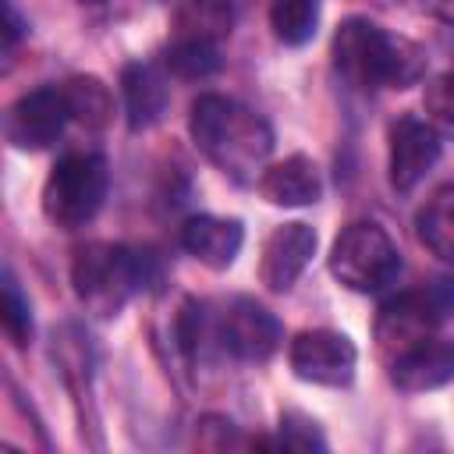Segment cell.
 I'll return each instance as SVG.
<instances>
[{"mask_svg":"<svg viewBox=\"0 0 454 454\" xmlns=\"http://www.w3.org/2000/svg\"><path fill=\"white\" fill-rule=\"evenodd\" d=\"M259 447H284V450H323V436L312 419L305 415H284L277 440H259Z\"/></svg>","mask_w":454,"mask_h":454,"instance_id":"obj_23","label":"cell"},{"mask_svg":"<svg viewBox=\"0 0 454 454\" xmlns=\"http://www.w3.org/2000/svg\"><path fill=\"white\" fill-rule=\"evenodd\" d=\"M121 96H124V114L131 128H149L160 121L167 106V85L156 67L149 64H128L121 71Z\"/></svg>","mask_w":454,"mask_h":454,"instance_id":"obj_16","label":"cell"},{"mask_svg":"<svg viewBox=\"0 0 454 454\" xmlns=\"http://www.w3.org/2000/svg\"><path fill=\"white\" fill-rule=\"evenodd\" d=\"M60 92H64L67 114L78 124H85V128H106L110 124V117H114V96H110V89L99 78L74 74V78H67L60 85Z\"/></svg>","mask_w":454,"mask_h":454,"instance_id":"obj_18","label":"cell"},{"mask_svg":"<svg viewBox=\"0 0 454 454\" xmlns=\"http://www.w3.org/2000/svg\"><path fill=\"white\" fill-rule=\"evenodd\" d=\"M316 21H319L316 0H273L270 4V25H273L277 39L287 46L309 43L316 35Z\"/></svg>","mask_w":454,"mask_h":454,"instance_id":"obj_19","label":"cell"},{"mask_svg":"<svg viewBox=\"0 0 454 454\" xmlns=\"http://www.w3.org/2000/svg\"><path fill=\"white\" fill-rule=\"evenodd\" d=\"M245 231L238 220H223V216H192L181 227V245L188 255H195L202 266L209 270H227L238 252H241Z\"/></svg>","mask_w":454,"mask_h":454,"instance_id":"obj_13","label":"cell"},{"mask_svg":"<svg viewBox=\"0 0 454 454\" xmlns=\"http://www.w3.org/2000/svg\"><path fill=\"white\" fill-rule=\"evenodd\" d=\"M422 110L426 121L440 131V135H454V71L433 74L422 89Z\"/></svg>","mask_w":454,"mask_h":454,"instance_id":"obj_21","label":"cell"},{"mask_svg":"<svg viewBox=\"0 0 454 454\" xmlns=\"http://www.w3.org/2000/svg\"><path fill=\"white\" fill-rule=\"evenodd\" d=\"M333 67L355 89H404L422 74V50L369 18H348L333 32Z\"/></svg>","mask_w":454,"mask_h":454,"instance_id":"obj_2","label":"cell"},{"mask_svg":"<svg viewBox=\"0 0 454 454\" xmlns=\"http://www.w3.org/2000/svg\"><path fill=\"white\" fill-rule=\"evenodd\" d=\"M110 170L99 153H67L43 184V213L60 231L85 227L106 199Z\"/></svg>","mask_w":454,"mask_h":454,"instance_id":"obj_4","label":"cell"},{"mask_svg":"<svg viewBox=\"0 0 454 454\" xmlns=\"http://www.w3.org/2000/svg\"><path fill=\"white\" fill-rule=\"evenodd\" d=\"M18 32H21V25H18V14H14V7L7 4V46H14Z\"/></svg>","mask_w":454,"mask_h":454,"instance_id":"obj_24","label":"cell"},{"mask_svg":"<svg viewBox=\"0 0 454 454\" xmlns=\"http://www.w3.org/2000/svg\"><path fill=\"white\" fill-rule=\"evenodd\" d=\"M291 369L305 383L319 387H348L358 365V351L351 337L337 330H301L287 348Z\"/></svg>","mask_w":454,"mask_h":454,"instance_id":"obj_7","label":"cell"},{"mask_svg":"<svg viewBox=\"0 0 454 454\" xmlns=\"http://www.w3.org/2000/svg\"><path fill=\"white\" fill-rule=\"evenodd\" d=\"M142 280H145V259L110 241L85 245L71 266V284L78 301L99 319L117 316L124 301L142 287Z\"/></svg>","mask_w":454,"mask_h":454,"instance_id":"obj_3","label":"cell"},{"mask_svg":"<svg viewBox=\"0 0 454 454\" xmlns=\"http://www.w3.org/2000/svg\"><path fill=\"white\" fill-rule=\"evenodd\" d=\"M419 241L443 262H454V184L436 188L415 216Z\"/></svg>","mask_w":454,"mask_h":454,"instance_id":"obj_17","label":"cell"},{"mask_svg":"<svg viewBox=\"0 0 454 454\" xmlns=\"http://www.w3.org/2000/svg\"><path fill=\"white\" fill-rule=\"evenodd\" d=\"M167 67L177 78H209L220 67V46L206 43H174L167 46Z\"/></svg>","mask_w":454,"mask_h":454,"instance_id":"obj_20","label":"cell"},{"mask_svg":"<svg viewBox=\"0 0 454 454\" xmlns=\"http://www.w3.org/2000/svg\"><path fill=\"white\" fill-rule=\"evenodd\" d=\"M316 252V231L301 220L280 223L270 231V238L262 241V255H259V280L270 291H287L301 270L309 266Z\"/></svg>","mask_w":454,"mask_h":454,"instance_id":"obj_11","label":"cell"},{"mask_svg":"<svg viewBox=\"0 0 454 454\" xmlns=\"http://www.w3.org/2000/svg\"><path fill=\"white\" fill-rule=\"evenodd\" d=\"M450 305H454V291L443 287V284H429V287L404 291V294L390 298L380 309V319H376V340H380V348L394 358L404 348H411L415 340L433 337V330L447 319Z\"/></svg>","mask_w":454,"mask_h":454,"instance_id":"obj_6","label":"cell"},{"mask_svg":"<svg viewBox=\"0 0 454 454\" xmlns=\"http://www.w3.org/2000/svg\"><path fill=\"white\" fill-rule=\"evenodd\" d=\"M4 330H7V337H11L18 348H25V344L32 340V312H28V298L21 294V287H18V280H14L11 270L4 273Z\"/></svg>","mask_w":454,"mask_h":454,"instance_id":"obj_22","label":"cell"},{"mask_svg":"<svg viewBox=\"0 0 454 454\" xmlns=\"http://www.w3.org/2000/svg\"><path fill=\"white\" fill-rule=\"evenodd\" d=\"M188 128L195 145L234 181H252L273 149V128L255 110L216 92L192 103Z\"/></svg>","mask_w":454,"mask_h":454,"instance_id":"obj_1","label":"cell"},{"mask_svg":"<svg viewBox=\"0 0 454 454\" xmlns=\"http://www.w3.org/2000/svg\"><path fill=\"white\" fill-rule=\"evenodd\" d=\"M216 340L227 355L241 362H266L280 348V323L259 301L234 298L216 323Z\"/></svg>","mask_w":454,"mask_h":454,"instance_id":"obj_8","label":"cell"},{"mask_svg":"<svg viewBox=\"0 0 454 454\" xmlns=\"http://www.w3.org/2000/svg\"><path fill=\"white\" fill-rule=\"evenodd\" d=\"M82 4H99V0H82Z\"/></svg>","mask_w":454,"mask_h":454,"instance_id":"obj_25","label":"cell"},{"mask_svg":"<svg viewBox=\"0 0 454 454\" xmlns=\"http://www.w3.org/2000/svg\"><path fill=\"white\" fill-rule=\"evenodd\" d=\"M259 192L266 202L273 206H309L319 199L323 192V181H319V170L309 156L294 153L280 163H273L270 170H262L259 177Z\"/></svg>","mask_w":454,"mask_h":454,"instance_id":"obj_14","label":"cell"},{"mask_svg":"<svg viewBox=\"0 0 454 454\" xmlns=\"http://www.w3.org/2000/svg\"><path fill=\"white\" fill-rule=\"evenodd\" d=\"M231 25H234V11L227 0H181L170 18V39L220 46L231 35Z\"/></svg>","mask_w":454,"mask_h":454,"instance_id":"obj_15","label":"cell"},{"mask_svg":"<svg viewBox=\"0 0 454 454\" xmlns=\"http://www.w3.org/2000/svg\"><path fill=\"white\" fill-rule=\"evenodd\" d=\"M454 380V344L443 337H422L390 358V383L404 394L436 390Z\"/></svg>","mask_w":454,"mask_h":454,"instance_id":"obj_12","label":"cell"},{"mask_svg":"<svg viewBox=\"0 0 454 454\" xmlns=\"http://www.w3.org/2000/svg\"><path fill=\"white\" fill-rule=\"evenodd\" d=\"M67 121H71V114H67L64 92L46 85V89H35V92L21 96L7 110L4 131H7V142L14 149H46L60 138Z\"/></svg>","mask_w":454,"mask_h":454,"instance_id":"obj_9","label":"cell"},{"mask_svg":"<svg viewBox=\"0 0 454 454\" xmlns=\"http://www.w3.org/2000/svg\"><path fill=\"white\" fill-rule=\"evenodd\" d=\"M440 160V131L429 121L401 117L390 124V184L397 192H411Z\"/></svg>","mask_w":454,"mask_h":454,"instance_id":"obj_10","label":"cell"},{"mask_svg":"<svg viewBox=\"0 0 454 454\" xmlns=\"http://www.w3.org/2000/svg\"><path fill=\"white\" fill-rule=\"evenodd\" d=\"M330 273L351 291H380L401 273V255L380 223L358 220L337 234L330 248Z\"/></svg>","mask_w":454,"mask_h":454,"instance_id":"obj_5","label":"cell"}]
</instances>
